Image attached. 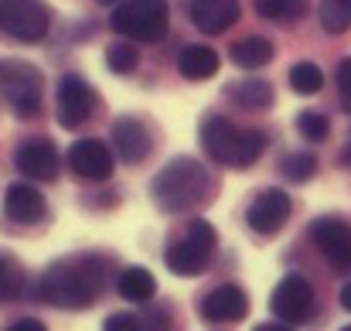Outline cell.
Listing matches in <instances>:
<instances>
[{
  "label": "cell",
  "mask_w": 351,
  "mask_h": 331,
  "mask_svg": "<svg viewBox=\"0 0 351 331\" xmlns=\"http://www.w3.org/2000/svg\"><path fill=\"white\" fill-rule=\"evenodd\" d=\"M106 280H110V263L103 256H69L45 270L38 294L51 308L82 311L99 301V294L106 290Z\"/></svg>",
  "instance_id": "6da1fadb"
},
{
  "label": "cell",
  "mask_w": 351,
  "mask_h": 331,
  "mask_svg": "<svg viewBox=\"0 0 351 331\" xmlns=\"http://www.w3.org/2000/svg\"><path fill=\"white\" fill-rule=\"evenodd\" d=\"M150 195H154V202H157L160 212L181 216V212H191L195 205H205L208 202V195H212V174L195 157H174L154 178Z\"/></svg>",
  "instance_id": "7a4b0ae2"
},
{
  "label": "cell",
  "mask_w": 351,
  "mask_h": 331,
  "mask_svg": "<svg viewBox=\"0 0 351 331\" xmlns=\"http://www.w3.org/2000/svg\"><path fill=\"white\" fill-rule=\"evenodd\" d=\"M202 144H205V154L212 161L229 164V168H249L266 150V133L263 130H239L226 116H208L202 126Z\"/></svg>",
  "instance_id": "3957f363"
},
{
  "label": "cell",
  "mask_w": 351,
  "mask_h": 331,
  "mask_svg": "<svg viewBox=\"0 0 351 331\" xmlns=\"http://www.w3.org/2000/svg\"><path fill=\"white\" fill-rule=\"evenodd\" d=\"M215 242H219V236H215V225H212V222L191 219L188 229H184V236L167 246L164 263H167V270L178 273V277H198V273L208 266V260H212V253H215Z\"/></svg>",
  "instance_id": "277c9868"
},
{
  "label": "cell",
  "mask_w": 351,
  "mask_h": 331,
  "mask_svg": "<svg viewBox=\"0 0 351 331\" xmlns=\"http://www.w3.org/2000/svg\"><path fill=\"white\" fill-rule=\"evenodd\" d=\"M167 0H126L113 7V31L130 41H157L167 31Z\"/></svg>",
  "instance_id": "5b68a950"
},
{
  "label": "cell",
  "mask_w": 351,
  "mask_h": 331,
  "mask_svg": "<svg viewBox=\"0 0 351 331\" xmlns=\"http://www.w3.org/2000/svg\"><path fill=\"white\" fill-rule=\"evenodd\" d=\"M45 93V76L24 58H0V96L17 113L31 116L41 106Z\"/></svg>",
  "instance_id": "8992f818"
},
{
  "label": "cell",
  "mask_w": 351,
  "mask_h": 331,
  "mask_svg": "<svg viewBox=\"0 0 351 331\" xmlns=\"http://www.w3.org/2000/svg\"><path fill=\"white\" fill-rule=\"evenodd\" d=\"M51 27V10L45 0H0V34L38 45Z\"/></svg>",
  "instance_id": "52a82bcc"
},
{
  "label": "cell",
  "mask_w": 351,
  "mask_h": 331,
  "mask_svg": "<svg viewBox=\"0 0 351 331\" xmlns=\"http://www.w3.org/2000/svg\"><path fill=\"white\" fill-rule=\"evenodd\" d=\"M269 308H273V315H276L280 321L300 325V321H307V318L314 315V287H311L300 273H287V277L276 284V290H273V297H269Z\"/></svg>",
  "instance_id": "ba28073f"
},
{
  "label": "cell",
  "mask_w": 351,
  "mask_h": 331,
  "mask_svg": "<svg viewBox=\"0 0 351 331\" xmlns=\"http://www.w3.org/2000/svg\"><path fill=\"white\" fill-rule=\"evenodd\" d=\"M93 106H96L93 86L75 72L62 76V82H58V123L65 130H79L93 116Z\"/></svg>",
  "instance_id": "9c48e42d"
},
{
  "label": "cell",
  "mask_w": 351,
  "mask_h": 331,
  "mask_svg": "<svg viewBox=\"0 0 351 331\" xmlns=\"http://www.w3.org/2000/svg\"><path fill=\"white\" fill-rule=\"evenodd\" d=\"M311 239L314 246L324 253V260L341 270L351 273V225L341 219H317L311 225Z\"/></svg>",
  "instance_id": "30bf717a"
},
{
  "label": "cell",
  "mask_w": 351,
  "mask_h": 331,
  "mask_svg": "<svg viewBox=\"0 0 351 331\" xmlns=\"http://www.w3.org/2000/svg\"><path fill=\"white\" fill-rule=\"evenodd\" d=\"M290 219V195L280 192V188H266L252 198L249 212H245V225L259 236H273L280 232Z\"/></svg>",
  "instance_id": "8fae6325"
},
{
  "label": "cell",
  "mask_w": 351,
  "mask_h": 331,
  "mask_svg": "<svg viewBox=\"0 0 351 331\" xmlns=\"http://www.w3.org/2000/svg\"><path fill=\"white\" fill-rule=\"evenodd\" d=\"M245 315H249V297L235 284H222L208 290L202 301V318L208 325H232V321H242Z\"/></svg>",
  "instance_id": "7c38bea8"
},
{
  "label": "cell",
  "mask_w": 351,
  "mask_h": 331,
  "mask_svg": "<svg viewBox=\"0 0 351 331\" xmlns=\"http://www.w3.org/2000/svg\"><path fill=\"white\" fill-rule=\"evenodd\" d=\"M69 168L86 181H106L113 174V154L103 140H79L69 150Z\"/></svg>",
  "instance_id": "4fadbf2b"
},
{
  "label": "cell",
  "mask_w": 351,
  "mask_h": 331,
  "mask_svg": "<svg viewBox=\"0 0 351 331\" xmlns=\"http://www.w3.org/2000/svg\"><path fill=\"white\" fill-rule=\"evenodd\" d=\"M14 164L31 181H51L58 174V150L51 147V140H24L14 154Z\"/></svg>",
  "instance_id": "5bb4252c"
},
{
  "label": "cell",
  "mask_w": 351,
  "mask_h": 331,
  "mask_svg": "<svg viewBox=\"0 0 351 331\" xmlns=\"http://www.w3.org/2000/svg\"><path fill=\"white\" fill-rule=\"evenodd\" d=\"M150 147H154L150 130H147L140 119L123 116V119L113 123V150H117L126 164H140V161H147Z\"/></svg>",
  "instance_id": "9a60e30c"
},
{
  "label": "cell",
  "mask_w": 351,
  "mask_h": 331,
  "mask_svg": "<svg viewBox=\"0 0 351 331\" xmlns=\"http://www.w3.org/2000/svg\"><path fill=\"white\" fill-rule=\"evenodd\" d=\"M188 14L202 34H222L239 21L242 7H239V0H191Z\"/></svg>",
  "instance_id": "2e32d148"
},
{
  "label": "cell",
  "mask_w": 351,
  "mask_h": 331,
  "mask_svg": "<svg viewBox=\"0 0 351 331\" xmlns=\"http://www.w3.org/2000/svg\"><path fill=\"white\" fill-rule=\"evenodd\" d=\"M45 195L34 188V185H24V181H17V185H10L7 192H3V216L10 222H17V225H31V222L45 219Z\"/></svg>",
  "instance_id": "e0dca14e"
},
{
  "label": "cell",
  "mask_w": 351,
  "mask_h": 331,
  "mask_svg": "<svg viewBox=\"0 0 351 331\" xmlns=\"http://www.w3.org/2000/svg\"><path fill=\"white\" fill-rule=\"evenodd\" d=\"M219 65H222V58H219V52L208 48V45H188V48L178 55V72H181L188 82H205V79H212V76L219 72Z\"/></svg>",
  "instance_id": "ac0fdd59"
},
{
  "label": "cell",
  "mask_w": 351,
  "mask_h": 331,
  "mask_svg": "<svg viewBox=\"0 0 351 331\" xmlns=\"http://www.w3.org/2000/svg\"><path fill=\"white\" fill-rule=\"evenodd\" d=\"M273 41L269 38H259V34H252V38H242V41H235L232 48H229V58H232L239 69H263L266 62H273Z\"/></svg>",
  "instance_id": "d6986e66"
},
{
  "label": "cell",
  "mask_w": 351,
  "mask_h": 331,
  "mask_svg": "<svg viewBox=\"0 0 351 331\" xmlns=\"http://www.w3.org/2000/svg\"><path fill=\"white\" fill-rule=\"evenodd\" d=\"M117 290L126 297V301L143 304V301H150V297L157 294V280H154V273H150L147 266H130V270L119 273Z\"/></svg>",
  "instance_id": "ffe728a7"
},
{
  "label": "cell",
  "mask_w": 351,
  "mask_h": 331,
  "mask_svg": "<svg viewBox=\"0 0 351 331\" xmlns=\"http://www.w3.org/2000/svg\"><path fill=\"white\" fill-rule=\"evenodd\" d=\"M232 100L245 110H266L273 103V86L263 79H249V82H235L232 86Z\"/></svg>",
  "instance_id": "44dd1931"
},
{
  "label": "cell",
  "mask_w": 351,
  "mask_h": 331,
  "mask_svg": "<svg viewBox=\"0 0 351 331\" xmlns=\"http://www.w3.org/2000/svg\"><path fill=\"white\" fill-rule=\"evenodd\" d=\"M24 294V270L10 253H0V301H17Z\"/></svg>",
  "instance_id": "7402d4cb"
},
{
  "label": "cell",
  "mask_w": 351,
  "mask_h": 331,
  "mask_svg": "<svg viewBox=\"0 0 351 331\" xmlns=\"http://www.w3.org/2000/svg\"><path fill=\"white\" fill-rule=\"evenodd\" d=\"M290 86H293V93H300V96H317V93L324 89V72H321L314 62H297V65L290 69Z\"/></svg>",
  "instance_id": "603a6c76"
},
{
  "label": "cell",
  "mask_w": 351,
  "mask_h": 331,
  "mask_svg": "<svg viewBox=\"0 0 351 331\" xmlns=\"http://www.w3.org/2000/svg\"><path fill=\"white\" fill-rule=\"evenodd\" d=\"M321 27L341 34L351 27V0H321Z\"/></svg>",
  "instance_id": "cb8c5ba5"
},
{
  "label": "cell",
  "mask_w": 351,
  "mask_h": 331,
  "mask_svg": "<svg viewBox=\"0 0 351 331\" xmlns=\"http://www.w3.org/2000/svg\"><path fill=\"white\" fill-rule=\"evenodd\" d=\"M136 62H140V52H136L133 41H113V45L106 48V65H110V72H117V76L133 72Z\"/></svg>",
  "instance_id": "d4e9b609"
},
{
  "label": "cell",
  "mask_w": 351,
  "mask_h": 331,
  "mask_svg": "<svg viewBox=\"0 0 351 331\" xmlns=\"http://www.w3.org/2000/svg\"><path fill=\"white\" fill-rule=\"evenodd\" d=\"M280 171H283V178H287V181L304 185V181H311V178H314L317 161H314V154H287V157H283V164H280Z\"/></svg>",
  "instance_id": "484cf974"
},
{
  "label": "cell",
  "mask_w": 351,
  "mask_h": 331,
  "mask_svg": "<svg viewBox=\"0 0 351 331\" xmlns=\"http://www.w3.org/2000/svg\"><path fill=\"white\" fill-rule=\"evenodd\" d=\"M256 10L269 21H293L304 10V0H256Z\"/></svg>",
  "instance_id": "4316f807"
},
{
  "label": "cell",
  "mask_w": 351,
  "mask_h": 331,
  "mask_svg": "<svg viewBox=\"0 0 351 331\" xmlns=\"http://www.w3.org/2000/svg\"><path fill=\"white\" fill-rule=\"evenodd\" d=\"M297 130L311 140V144H321L324 137H328V119L321 116V113H314V110H304V113H297Z\"/></svg>",
  "instance_id": "83f0119b"
},
{
  "label": "cell",
  "mask_w": 351,
  "mask_h": 331,
  "mask_svg": "<svg viewBox=\"0 0 351 331\" xmlns=\"http://www.w3.org/2000/svg\"><path fill=\"white\" fill-rule=\"evenodd\" d=\"M338 93H341V106L351 113V58L338 65Z\"/></svg>",
  "instance_id": "f1b7e54d"
},
{
  "label": "cell",
  "mask_w": 351,
  "mask_h": 331,
  "mask_svg": "<svg viewBox=\"0 0 351 331\" xmlns=\"http://www.w3.org/2000/svg\"><path fill=\"white\" fill-rule=\"evenodd\" d=\"M103 331H140V318H133V315H113V318H106Z\"/></svg>",
  "instance_id": "f546056e"
},
{
  "label": "cell",
  "mask_w": 351,
  "mask_h": 331,
  "mask_svg": "<svg viewBox=\"0 0 351 331\" xmlns=\"http://www.w3.org/2000/svg\"><path fill=\"white\" fill-rule=\"evenodd\" d=\"M140 331H167V315L154 308L147 318H140Z\"/></svg>",
  "instance_id": "4dcf8cb0"
},
{
  "label": "cell",
  "mask_w": 351,
  "mask_h": 331,
  "mask_svg": "<svg viewBox=\"0 0 351 331\" xmlns=\"http://www.w3.org/2000/svg\"><path fill=\"white\" fill-rule=\"evenodd\" d=\"M3 331H48L38 318H17V321H10Z\"/></svg>",
  "instance_id": "1f68e13d"
},
{
  "label": "cell",
  "mask_w": 351,
  "mask_h": 331,
  "mask_svg": "<svg viewBox=\"0 0 351 331\" xmlns=\"http://www.w3.org/2000/svg\"><path fill=\"white\" fill-rule=\"evenodd\" d=\"M341 308H345V311H351V284H345V287H341Z\"/></svg>",
  "instance_id": "d6a6232c"
},
{
  "label": "cell",
  "mask_w": 351,
  "mask_h": 331,
  "mask_svg": "<svg viewBox=\"0 0 351 331\" xmlns=\"http://www.w3.org/2000/svg\"><path fill=\"white\" fill-rule=\"evenodd\" d=\"M256 331H290L287 325H273V321H266V325H256Z\"/></svg>",
  "instance_id": "836d02e7"
},
{
  "label": "cell",
  "mask_w": 351,
  "mask_h": 331,
  "mask_svg": "<svg viewBox=\"0 0 351 331\" xmlns=\"http://www.w3.org/2000/svg\"><path fill=\"white\" fill-rule=\"evenodd\" d=\"M99 3H106V7H117L119 0H99Z\"/></svg>",
  "instance_id": "e575fe53"
},
{
  "label": "cell",
  "mask_w": 351,
  "mask_h": 331,
  "mask_svg": "<svg viewBox=\"0 0 351 331\" xmlns=\"http://www.w3.org/2000/svg\"><path fill=\"white\" fill-rule=\"evenodd\" d=\"M341 331H351V325H348V328H341Z\"/></svg>",
  "instance_id": "d590c367"
}]
</instances>
